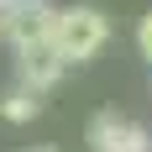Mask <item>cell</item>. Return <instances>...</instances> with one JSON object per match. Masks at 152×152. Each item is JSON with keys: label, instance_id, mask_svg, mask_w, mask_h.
I'll list each match as a JSON object with an SVG mask.
<instances>
[{"label": "cell", "instance_id": "obj_4", "mask_svg": "<svg viewBox=\"0 0 152 152\" xmlns=\"http://www.w3.org/2000/svg\"><path fill=\"white\" fill-rule=\"evenodd\" d=\"M63 74H68V63H63L47 42H31V47H21V53H16V84H21V89H31V94L58 89Z\"/></svg>", "mask_w": 152, "mask_h": 152}, {"label": "cell", "instance_id": "obj_3", "mask_svg": "<svg viewBox=\"0 0 152 152\" xmlns=\"http://www.w3.org/2000/svg\"><path fill=\"white\" fill-rule=\"evenodd\" d=\"M53 11H58V0H16L0 11V37L11 42V53L31 42H47V31H53Z\"/></svg>", "mask_w": 152, "mask_h": 152}, {"label": "cell", "instance_id": "obj_6", "mask_svg": "<svg viewBox=\"0 0 152 152\" xmlns=\"http://www.w3.org/2000/svg\"><path fill=\"white\" fill-rule=\"evenodd\" d=\"M137 53H142V58L152 63V11H147V16L137 21Z\"/></svg>", "mask_w": 152, "mask_h": 152}, {"label": "cell", "instance_id": "obj_1", "mask_svg": "<svg viewBox=\"0 0 152 152\" xmlns=\"http://www.w3.org/2000/svg\"><path fill=\"white\" fill-rule=\"evenodd\" d=\"M105 42H110V16L100 11V5H58V11H53L47 47H53L68 68H74V63L100 58Z\"/></svg>", "mask_w": 152, "mask_h": 152}, {"label": "cell", "instance_id": "obj_5", "mask_svg": "<svg viewBox=\"0 0 152 152\" xmlns=\"http://www.w3.org/2000/svg\"><path fill=\"white\" fill-rule=\"evenodd\" d=\"M42 115V94H31L21 89V84H11V89H0V121H11V126H26Z\"/></svg>", "mask_w": 152, "mask_h": 152}, {"label": "cell", "instance_id": "obj_2", "mask_svg": "<svg viewBox=\"0 0 152 152\" xmlns=\"http://www.w3.org/2000/svg\"><path fill=\"white\" fill-rule=\"evenodd\" d=\"M84 142H89V152H152V131L121 110H94Z\"/></svg>", "mask_w": 152, "mask_h": 152}, {"label": "cell", "instance_id": "obj_7", "mask_svg": "<svg viewBox=\"0 0 152 152\" xmlns=\"http://www.w3.org/2000/svg\"><path fill=\"white\" fill-rule=\"evenodd\" d=\"M21 152H53V147H21Z\"/></svg>", "mask_w": 152, "mask_h": 152}]
</instances>
